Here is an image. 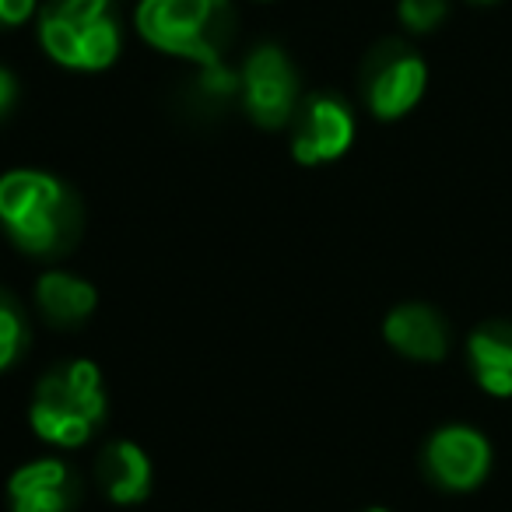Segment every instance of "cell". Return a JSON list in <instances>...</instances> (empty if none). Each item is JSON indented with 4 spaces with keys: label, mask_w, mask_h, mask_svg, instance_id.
<instances>
[{
    "label": "cell",
    "mask_w": 512,
    "mask_h": 512,
    "mask_svg": "<svg viewBox=\"0 0 512 512\" xmlns=\"http://www.w3.org/2000/svg\"><path fill=\"white\" fill-rule=\"evenodd\" d=\"M0 221L18 249L53 260L81 239V200L50 172L15 169L0 179Z\"/></svg>",
    "instance_id": "1"
},
{
    "label": "cell",
    "mask_w": 512,
    "mask_h": 512,
    "mask_svg": "<svg viewBox=\"0 0 512 512\" xmlns=\"http://www.w3.org/2000/svg\"><path fill=\"white\" fill-rule=\"evenodd\" d=\"M137 32L155 50L214 67L235 36V11L228 0H141Z\"/></svg>",
    "instance_id": "2"
},
{
    "label": "cell",
    "mask_w": 512,
    "mask_h": 512,
    "mask_svg": "<svg viewBox=\"0 0 512 512\" xmlns=\"http://www.w3.org/2000/svg\"><path fill=\"white\" fill-rule=\"evenodd\" d=\"M102 418H106V390L95 362L78 358L39 379L29 407V421L39 439L67 449L81 446L92 439Z\"/></svg>",
    "instance_id": "3"
},
{
    "label": "cell",
    "mask_w": 512,
    "mask_h": 512,
    "mask_svg": "<svg viewBox=\"0 0 512 512\" xmlns=\"http://www.w3.org/2000/svg\"><path fill=\"white\" fill-rule=\"evenodd\" d=\"M113 0H50L39 18V43L71 71H106L120 53Z\"/></svg>",
    "instance_id": "4"
},
{
    "label": "cell",
    "mask_w": 512,
    "mask_h": 512,
    "mask_svg": "<svg viewBox=\"0 0 512 512\" xmlns=\"http://www.w3.org/2000/svg\"><path fill=\"white\" fill-rule=\"evenodd\" d=\"M425 81V60L400 39H383L362 64L365 102L379 120H397V116L411 113L425 95Z\"/></svg>",
    "instance_id": "5"
},
{
    "label": "cell",
    "mask_w": 512,
    "mask_h": 512,
    "mask_svg": "<svg viewBox=\"0 0 512 512\" xmlns=\"http://www.w3.org/2000/svg\"><path fill=\"white\" fill-rule=\"evenodd\" d=\"M242 102L256 127L278 130L299 113V74L281 46L264 43L249 53L242 67Z\"/></svg>",
    "instance_id": "6"
},
{
    "label": "cell",
    "mask_w": 512,
    "mask_h": 512,
    "mask_svg": "<svg viewBox=\"0 0 512 512\" xmlns=\"http://www.w3.org/2000/svg\"><path fill=\"white\" fill-rule=\"evenodd\" d=\"M355 141V120L351 109L334 95H309L295 113L292 155L299 165L334 162Z\"/></svg>",
    "instance_id": "7"
},
{
    "label": "cell",
    "mask_w": 512,
    "mask_h": 512,
    "mask_svg": "<svg viewBox=\"0 0 512 512\" xmlns=\"http://www.w3.org/2000/svg\"><path fill=\"white\" fill-rule=\"evenodd\" d=\"M491 446L481 432L467 425H446L428 439L425 470L435 484L449 491H470L488 477Z\"/></svg>",
    "instance_id": "8"
},
{
    "label": "cell",
    "mask_w": 512,
    "mask_h": 512,
    "mask_svg": "<svg viewBox=\"0 0 512 512\" xmlns=\"http://www.w3.org/2000/svg\"><path fill=\"white\" fill-rule=\"evenodd\" d=\"M78 495V477L64 460H32L8 481L11 512H71Z\"/></svg>",
    "instance_id": "9"
},
{
    "label": "cell",
    "mask_w": 512,
    "mask_h": 512,
    "mask_svg": "<svg viewBox=\"0 0 512 512\" xmlns=\"http://www.w3.org/2000/svg\"><path fill=\"white\" fill-rule=\"evenodd\" d=\"M383 334L390 341V348H397L400 355L414 358V362H439L449 351V327L432 306L421 302H407L397 306L383 323Z\"/></svg>",
    "instance_id": "10"
},
{
    "label": "cell",
    "mask_w": 512,
    "mask_h": 512,
    "mask_svg": "<svg viewBox=\"0 0 512 512\" xmlns=\"http://www.w3.org/2000/svg\"><path fill=\"white\" fill-rule=\"evenodd\" d=\"M95 477L102 481V491L116 505L144 502L151 491V460L134 442H109L95 463Z\"/></svg>",
    "instance_id": "11"
},
{
    "label": "cell",
    "mask_w": 512,
    "mask_h": 512,
    "mask_svg": "<svg viewBox=\"0 0 512 512\" xmlns=\"http://www.w3.org/2000/svg\"><path fill=\"white\" fill-rule=\"evenodd\" d=\"M470 365L491 397H512V323L491 320L477 327L467 341Z\"/></svg>",
    "instance_id": "12"
},
{
    "label": "cell",
    "mask_w": 512,
    "mask_h": 512,
    "mask_svg": "<svg viewBox=\"0 0 512 512\" xmlns=\"http://www.w3.org/2000/svg\"><path fill=\"white\" fill-rule=\"evenodd\" d=\"M36 302L53 327L71 330V327H81V323L95 313L99 295H95V288L88 285L85 278H74V274H67V271H50L39 278Z\"/></svg>",
    "instance_id": "13"
},
{
    "label": "cell",
    "mask_w": 512,
    "mask_h": 512,
    "mask_svg": "<svg viewBox=\"0 0 512 512\" xmlns=\"http://www.w3.org/2000/svg\"><path fill=\"white\" fill-rule=\"evenodd\" d=\"M25 348V320L18 302L0 288V369H8Z\"/></svg>",
    "instance_id": "14"
},
{
    "label": "cell",
    "mask_w": 512,
    "mask_h": 512,
    "mask_svg": "<svg viewBox=\"0 0 512 512\" xmlns=\"http://www.w3.org/2000/svg\"><path fill=\"white\" fill-rule=\"evenodd\" d=\"M446 11L449 0H400L397 15L411 32H432L446 18Z\"/></svg>",
    "instance_id": "15"
},
{
    "label": "cell",
    "mask_w": 512,
    "mask_h": 512,
    "mask_svg": "<svg viewBox=\"0 0 512 512\" xmlns=\"http://www.w3.org/2000/svg\"><path fill=\"white\" fill-rule=\"evenodd\" d=\"M36 11V0H0V25H22Z\"/></svg>",
    "instance_id": "16"
},
{
    "label": "cell",
    "mask_w": 512,
    "mask_h": 512,
    "mask_svg": "<svg viewBox=\"0 0 512 512\" xmlns=\"http://www.w3.org/2000/svg\"><path fill=\"white\" fill-rule=\"evenodd\" d=\"M15 99H18V81H15V74L0 67V120H4V116L11 113Z\"/></svg>",
    "instance_id": "17"
},
{
    "label": "cell",
    "mask_w": 512,
    "mask_h": 512,
    "mask_svg": "<svg viewBox=\"0 0 512 512\" xmlns=\"http://www.w3.org/2000/svg\"><path fill=\"white\" fill-rule=\"evenodd\" d=\"M365 512H390V509H379V505H376V509H365Z\"/></svg>",
    "instance_id": "18"
},
{
    "label": "cell",
    "mask_w": 512,
    "mask_h": 512,
    "mask_svg": "<svg viewBox=\"0 0 512 512\" xmlns=\"http://www.w3.org/2000/svg\"><path fill=\"white\" fill-rule=\"evenodd\" d=\"M477 4H491V0H477Z\"/></svg>",
    "instance_id": "19"
}]
</instances>
